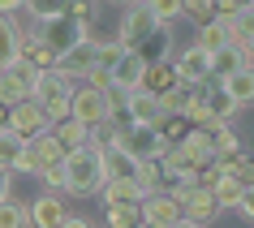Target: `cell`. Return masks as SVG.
Here are the masks:
<instances>
[{
    "label": "cell",
    "mask_w": 254,
    "mask_h": 228,
    "mask_svg": "<svg viewBox=\"0 0 254 228\" xmlns=\"http://www.w3.org/2000/svg\"><path fill=\"white\" fill-rule=\"evenodd\" d=\"M104 155L95 147H78L65 155V194H78V198H86V194H99L104 189Z\"/></svg>",
    "instance_id": "obj_1"
},
{
    "label": "cell",
    "mask_w": 254,
    "mask_h": 228,
    "mask_svg": "<svg viewBox=\"0 0 254 228\" xmlns=\"http://www.w3.org/2000/svg\"><path fill=\"white\" fill-rule=\"evenodd\" d=\"M69 95H73V82H69L61 69H43L39 78H35V86H30V99L43 108L48 125H56V121L69 116Z\"/></svg>",
    "instance_id": "obj_2"
},
{
    "label": "cell",
    "mask_w": 254,
    "mask_h": 228,
    "mask_svg": "<svg viewBox=\"0 0 254 228\" xmlns=\"http://www.w3.org/2000/svg\"><path fill=\"white\" fill-rule=\"evenodd\" d=\"M26 39H35V43H43L48 52L61 60V56L69 52V48H78V43H86L91 35H86V22H78L73 13H65V17H52V22H35V30H30Z\"/></svg>",
    "instance_id": "obj_3"
},
{
    "label": "cell",
    "mask_w": 254,
    "mask_h": 228,
    "mask_svg": "<svg viewBox=\"0 0 254 228\" xmlns=\"http://www.w3.org/2000/svg\"><path fill=\"white\" fill-rule=\"evenodd\" d=\"M69 116L82 121L86 129L99 125V121H108V116H112V95L95 91V86H73V95H69Z\"/></svg>",
    "instance_id": "obj_4"
},
{
    "label": "cell",
    "mask_w": 254,
    "mask_h": 228,
    "mask_svg": "<svg viewBox=\"0 0 254 228\" xmlns=\"http://www.w3.org/2000/svg\"><path fill=\"white\" fill-rule=\"evenodd\" d=\"M117 147L125 151L129 160H138V164H151V160L164 155V142H160V134H155V125H125L121 138H117Z\"/></svg>",
    "instance_id": "obj_5"
},
{
    "label": "cell",
    "mask_w": 254,
    "mask_h": 228,
    "mask_svg": "<svg viewBox=\"0 0 254 228\" xmlns=\"http://www.w3.org/2000/svg\"><path fill=\"white\" fill-rule=\"evenodd\" d=\"M155 26H160V22H155V13H151L147 4H129V9H125V17H121L117 43L125 48V52H134V48H138L142 39H147V35H151Z\"/></svg>",
    "instance_id": "obj_6"
},
{
    "label": "cell",
    "mask_w": 254,
    "mask_h": 228,
    "mask_svg": "<svg viewBox=\"0 0 254 228\" xmlns=\"http://www.w3.org/2000/svg\"><path fill=\"white\" fill-rule=\"evenodd\" d=\"M52 125H48V116H43V108L35 104V99H22L17 108H9V134H17L22 142H35L39 134H48Z\"/></svg>",
    "instance_id": "obj_7"
},
{
    "label": "cell",
    "mask_w": 254,
    "mask_h": 228,
    "mask_svg": "<svg viewBox=\"0 0 254 228\" xmlns=\"http://www.w3.org/2000/svg\"><path fill=\"white\" fill-rule=\"evenodd\" d=\"M142 73H147V65L138 60V52H121V60L108 69V95L138 91V86H142Z\"/></svg>",
    "instance_id": "obj_8"
},
{
    "label": "cell",
    "mask_w": 254,
    "mask_h": 228,
    "mask_svg": "<svg viewBox=\"0 0 254 228\" xmlns=\"http://www.w3.org/2000/svg\"><path fill=\"white\" fill-rule=\"evenodd\" d=\"M173 69H177V78H181V82L202 86V82H211V52L194 43V48H186V52L173 60Z\"/></svg>",
    "instance_id": "obj_9"
},
{
    "label": "cell",
    "mask_w": 254,
    "mask_h": 228,
    "mask_svg": "<svg viewBox=\"0 0 254 228\" xmlns=\"http://www.w3.org/2000/svg\"><path fill=\"white\" fill-rule=\"evenodd\" d=\"M177 207H181V220H186V224H198V228H207L215 215H220V207H215V194H211V189H202V185H194L186 198L177 202Z\"/></svg>",
    "instance_id": "obj_10"
},
{
    "label": "cell",
    "mask_w": 254,
    "mask_h": 228,
    "mask_svg": "<svg viewBox=\"0 0 254 228\" xmlns=\"http://www.w3.org/2000/svg\"><path fill=\"white\" fill-rule=\"evenodd\" d=\"M142 224H151V228H173V224H181V207H177V198H168V194H147L142 198Z\"/></svg>",
    "instance_id": "obj_11"
},
{
    "label": "cell",
    "mask_w": 254,
    "mask_h": 228,
    "mask_svg": "<svg viewBox=\"0 0 254 228\" xmlns=\"http://www.w3.org/2000/svg\"><path fill=\"white\" fill-rule=\"evenodd\" d=\"M65 220H69V211H65L61 194H39V198L30 202V224L35 228H61Z\"/></svg>",
    "instance_id": "obj_12"
},
{
    "label": "cell",
    "mask_w": 254,
    "mask_h": 228,
    "mask_svg": "<svg viewBox=\"0 0 254 228\" xmlns=\"http://www.w3.org/2000/svg\"><path fill=\"white\" fill-rule=\"evenodd\" d=\"M56 69H61V73H65L69 82H73V78H86V73L95 69V39L78 43V48H69V52L61 56V60H56Z\"/></svg>",
    "instance_id": "obj_13"
},
{
    "label": "cell",
    "mask_w": 254,
    "mask_h": 228,
    "mask_svg": "<svg viewBox=\"0 0 254 228\" xmlns=\"http://www.w3.org/2000/svg\"><path fill=\"white\" fill-rule=\"evenodd\" d=\"M220 164V172L228 176V181H237L241 189H250L254 185V151H233V155H224V160H215Z\"/></svg>",
    "instance_id": "obj_14"
},
{
    "label": "cell",
    "mask_w": 254,
    "mask_h": 228,
    "mask_svg": "<svg viewBox=\"0 0 254 228\" xmlns=\"http://www.w3.org/2000/svg\"><path fill=\"white\" fill-rule=\"evenodd\" d=\"M241 69H250V65H246V52H241L237 43H224V48L211 52V82H224L233 73H241Z\"/></svg>",
    "instance_id": "obj_15"
},
{
    "label": "cell",
    "mask_w": 254,
    "mask_h": 228,
    "mask_svg": "<svg viewBox=\"0 0 254 228\" xmlns=\"http://www.w3.org/2000/svg\"><path fill=\"white\" fill-rule=\"evenodd\" d=\"M121 112H125V121H129V125H155V121H160V104H155L147 91H129Z\"/></svg>",
    "instance_id": "obj_16"
},
{
    "label": "cell",
    "mask_w": 254,
    "mask_h": 228,
    "mask_svg": "<svg viewBox=\"0 0 254 228\" xmlns=\"http://www.w3.org/2000/svg\"><path fill=\"white\" fill-rule=\"evenodd\" d=\"M134 52H138V60H142L147 69L160 65V60H168V52H173V35H168V26H155L147 39L134 48Z\"/></svg>",
    "instance_id": "obj_17"
},
{
    "label": "cell",
    "mask_w": 254,
    "mask_h": 228,
    "mask_svg": "<svg viewBox=\"0 0 254 228\" xmlns=\"http://www.w3.org/2000/svg\"><path fill=\"white\" fill-rule=\"evenodd\" d=\"M99 198H104V207L112 211V207H142V198H147V194H142L134 181H104Z\"/></svg>",
    "instance_id": "obj_18"
},
{
    "label": "cell",
    "mask_w": 254,
    "mask_h": 228,
    "mask_svg": "<svg viewBox=\"0 0 254 228\" xmlns=\"http://www.w3.org/2000/svg\"><path fill=\"white\" fill-rule=\"evenodd\" d=\"M22 43H26V30L13 17H0V69H9L22 56Z\"/></svg>",
    "instance_id": "obj_19"
},
{
    "label": "cell",
    "mask_w": 254,
    "mask_h": 228,
    "mask_svg": "<svg viewBox=\"0 0 254 228\" xmlns=\"http://www.w3.org/2000/svg\"><path fill=\"white\" fill-rule=\"evenodd\" d=\"M177 69H173V60H160V65H151L147 73H142V86H138V91H147L151 99H160V95H168L177 86Z\"/></svg>",
    "instance_id": "obj_20"
},
{
    "label": "cell",
    "mask_w": 254,
    "mask_h": 228,
    "mask_svg": "<svg viewBox=\"0 0 254 228\" xmlns=\"http://www.w3.org/2000/svg\"><path fill=\"white\" fill-rule=\"evenodd\" d=\"M99 155H104V176H108V181H134V176H138V160H129L117 142L104 147Z\"/></svg>",
    "instance_id": "obj_21"
},
{
    "label": "cell",
    "mask_w": 254,
    "mask_h": 228,
    "mask_svg": "<svg viewBox=\"0 0 254 228\" xmlns=\"http://www.w3.org/2000/svg\"><path fill=\"white\" fill-rule=\"evenodd\" d=\"M220 91H224V99H228L233 108L254 104V69H241V73L224 78V82H220Z\"/></svg>",
    "instance_id": "obj_22"
},
{
    "label": "cell",
    "mask_w": 254,
    "mask_h": 228,
    "mask_svg": "<svg viewBox=\"0 0 254 228\" xmlns=\"http://www.w3.org/2000/svg\"><path fill=\"white\" fill-rule=\"evenodd\" d=\"M48 134L56 138V142H61V151H78V147H86V134H91V129H86V125L82 121H73V116H65V121H56L52 129H48Z\"/></svg>",
    "instance_id": "obj_23"
},
{
    "label": "cell",
    "mask_w": 254,
    "mask_h": 228,
    "mask_svg": "<svg viewBox=\"0 0 254 228\" xmlns=\"http://www.w3.org/2000/svg\"><path fill=\"white\" fill-rule=\"evenodd\" d=\"M190 129H194V125H190L186 116H181V112H168V116H160V121H155V134H160L164 151H168V147H181Z\"/></svg>",
    "instance_id": "obj_24"
},
{
    "label": "cell",
    "mask_w": 254,
    "mask_h": 228,
    "mask_svg": "<svg viewBox=\"0 0 254 228\" xmlns=\"http://www.w3.org/2000/svg\"><path fill=\"white\" fill-rule=\"evenodd\" d=\"M0 228H30V207L17 202L13 194L0 198Z\"/></svg>",
    "instance_id": "obj_25"
},
{
    "label": "cell",
    "mask_w": 254,
    "mask_h": 228,
    "mask_svg": "<svg viewBox=\"0 0 254 228\" xmlns=\"http://www.w3.org/2000/svg\"><path fill=\"white\" fill-rule=\"evenodd\" d=\"M26 147L35 151V160H39V172L52 168V164H65V151H61V142H56L52 134H39L35 142H26Z\"/></svg>",
    "instance_id": "obj_26"
},
{
    "label": "cell",
    "mask_w": 254,
    "mask_h": 228,
    "mask_svg": "<svg viewBox=\"0 0 254 228\" xmlns=\"http://www.w3.org/2000/svg\"><path fill=\"white\" fill-rule=\"evenodd\" d=\"M22 99H30V86L4 69V73H0V104H4V108H17Z\"/></svg>",
    "instance_id": "obj_27"
},
{
    "label": "cell",
    "mask_w": 254,
    "mask_h": 228,
    "mask_svg": "<svg viewBox=\"0 0 254 228\" xmlns=\"http://www.w3.org/2000/svg\"><path fill=\"white\" fill-rule=\"evenodd\" d=\"M22 9H30L35 22H52V17L69 13V0H22Z\"/></svg>",
    "instance_id": "obj_28"
},
{
    "label": "cell",
    "mask_w": 254,
    "mask_h": 228,
    "mask_svg": "<svg viewBox=\"0 0 254 228\" xmlns=\"http://www.w3.org/2000/svg\"><path fill=\"white\" fill-rule=\"evenodd\" d=\"M211 194H215V207H220V211H237V202H241V194H246V189H241L237 181L220 176V181L211 185Z\"/></svg>",
    "instance_id": "obj_29"
},
{
    "label": "cell",
    "mask_w": 254,
    "mask_h": 228,
    "mask_svg": "<svg viewBox=\"0 0 254 228\" xmlns=\"http://www.w3.org/2000/svg\"><path fill=\"white\" fill-rule=\"evenodd\" d=\"M134 185L142 189V194H160L168 181H164V172H160V160H151V164H138V176H134Z\"/></svg>",
    "instance_id": "obj_30"
},
{
    "label": "cell",
    "mask_w": 254,
    "mask_h": 228,
    "mask_svg": "<svg viewBox=\"0 0 254 228\" xmlns=\"http://www.w3.org/2000/svg\"><path fill=\"white\" fill-rule=\"evenodd\" d=\"M22 60H26L35 73H43V69H56V56L43 48V43H35V39H26L22 43Z\"/></svg>",
    "instance_id": "obj_31"
},
{
    "label": "cell",
    "mask_w": 254,
    "mask_h": 228,
    "mask_svg": "<svg viewBox=\"0 0 254 228\" xmlns=\"http://www.w3.org/2000/svg\"><path fill=\"white\" fill-rule=\"evenodd\" d=\"M224 43H233V35H228V22H207V26H198V48L215 52V48H224Z\"/></svg>",
    "instance_id": "obj_32"
},
{
    "label": "cell",
    "mask_w": 254,
    "mask_h": 228,
    "mask_svg": "<svg viewBox=\"0 0 254 228\" xmlns=\"http://www.w3.org/2000/svg\"><path fill=\"white\" fill-rule=\"evenodd\" d=\"M22 147H26V142H22L17 134H9V129L0 134V168H4V172H13V168H17V155H22Z\"/></svg>",
    "instance_id": "obj_33"
},
{
    "label": "cell",
    "mask_w": 254,
    "mask_h": 228,
    "mask_svg": "<svg viewBox=\"0 0 254 228\" xmlns=\"http://www.w3.org/2000/svg\"><path fill=\"white\" fill-rule=\"evenodd\" d=\"M181 17L207 26V22H215V0H181Z\"/></svg>",
    "instance_id": "obj_34"
},
{
    "label": "cell",
    "mask_w": 254,
    "mask_h": 228,
    "mask_svg": "<svg viewBox=\"0 0 254 228\" xmlns=\"http://www.w3.org/2000/svg\"><path fill=\"white\" fill-rule=\"evenodd\" d=\"M228 35H233V43H237V48H246V43L254 39V13H250V9H241V13L228 22Z\"/></svg>",
    "instance_id": "obj_35"
},
{
    "label": "cell",
    "mask_w": 254,
    "mask_h": 228,
    "mask_svg": "<svg viewBox=\"0 0 254 228\" xmlns=\"http://www.w3.org/2000/svg\"><path fill=\"white\" fill-rule=\"evenodd\" d=\"M121 52H125V48H121L117 39H104V43H95V69H99V73H108V69H112V65L121 60Z\"/></svg>",
    "instance_id": "obj_36"
},
{
    "label": "cell",
    "mask_w": 254,
    "mask_h": 228,
    "mask_svg": "<svg viewBox=\"0 0 254 228\" xmlns=\"http://www.w3.org/2000/svg\"><path fill=\"white\" fill-rule=\"evenodd\" d=\"M108 228H142V207H112Z\"/></svg>",
    "instance_id": "obj_37"
},
{
    "label": "cell",
    "mask_w": 254,
    "mask_h": 228,
    "mask_svg": "<svg viewBox=\"0 0 254 228\" xmlns=\"http://www.w3.org/2000/svg\"><path fill=\"white\" fill-rule=\"evenodd\" d=\"M147 9L155 13V22H160V26H168L173 17H181V0H147Z\"/></svg>",
    "instance_id": "obj_38"
},
{
    "label": "cell",
    "mask_w": 254,
    "mask_h": 228,
    "mask_svg": "<svg viewBox=\"0 0 254 228\" xmlns=\"http://www.w3.org/2000/svg\"><path fill=\"white\" fill-rule=\"evenodd\" d=\"M233 151H241V138L228 129V125H220L215 129V160H224V155H233Z\"/></svg>",
    "instance_id": "obj_39"
},
{
    "label": "cell",
    "mask_w": 254,
    "mask_h": 228,
    "mask_svg": "<svg viewBox=\"0 0 254 228\" xmlns=\"http://www.w3.org/2000/svg\"><path fill=\"white\" fill-rule=\"evenodd\" d=\"M39 181L48 185V194H61V189H65V164H52V168H43Z\"/></svg>",
    "instance_id": "obj_40"
},
{
    "label": "cell",
    "mask_w": 254,
    "mask_h": 228,
    "mask_svg": "<svg viewBox=\"0 0 254 228\" xmlns=\"http://www.w3.org/2000/svg\"><path fill=\"white\" fill-rule=\"evenodd\" d=\"M13 172H26V176H39V160H35V151L22 147V155H17V168Z\"/></svg>",
    "instance_id": "obj_41"
},
{
    "label": "cell",
    "mask_w": 254,
    "mask_h": 228,
    "mask_svg": "<svg viewBox=\"0 0 254 228\" xmlns=\"http://www.w3.org/2000/svg\"><path fill=\"white\" fill-rule=\"evenodd\" d=\"M9 73H13V78H22V82H26V86H35V78H39V73H35V69H30L26 60H22V56H17L13 65H9Z\"/></svg>",
    "instance_id": "obj_42"
},
{
    "label": "cell",
    "mask_w": 254,
    "mask_h": 228,
    "mask_svg": "<svg viewBox=\"0 0 254 228\" xmlns=\"http://www.w3.org/2000/svg\"><path fill=\"white\" fill-rule=\"evenodd\" d=\"M237 211H241V220H250V224H254V185L246 189V194H241V202H237Z\"/></svg>",
    "instance_id": "obj_43"
},
{
    "label": "cell",
    "mask_w": 254,
    "mask_h": 228,
    "mask_svg": "<svg viewBox=\"0 0 254 228\" xmlns=\"http://www.w3.org/2000/svg\"><path fill=\"white\" fill-rule=\"evenodd\" d=\"M22 9V0H0V17H13Z\"/></svg>",
    "instance_id": "obj_44"
},
{
    "label": "cell",
    "mask_w": 254,
    "mask_h": 228,
    "mask_svg": "<svg viewBox=\"0 0 254 228\" xmlns=\"http://www.w3.org/2000/svg\"><path fill=\"white\" fill-rule=\"evenodd\" d=\"M61 228H91V220H82V215H69Z\"/></svg>",
    "instance_id": "obj_45"
},
{
    "label": "cell",
    "mask_w": 254,
    "mask_h": 228,
    "mask_svg": "<svg viewBox=\"0 0 254 228\" xmlns=\"http://www.w3.org/2000/svg\"><path fill=\"white\" fill-rule=\"evenodd\" d=\"M9 176H13V172H4V168H0V198L9 194Z\"/></svg>",
    "instance_id": "obj_46"
},
{
    "label": "cell",
    "mask_w": 254,
    "mask_h": 228,
    "mask_svg": "<svg viewBox=\"0 0 254 228\" xmlns=\"http://www.w3.org/2000/svg\"><path fill=\"white\" fill-rule=\"evenodd\" d=\"M241 52H246V65H250V69H254V39H250V43H246V48H241Z\"/></svg>",
    "instance_id": "obj_47"
},
{
    "label": "cell",
    "mask_w": 254,
    "mask_h": 228,
    "mask_svg": "<svg viewBox=\"0 0 254 228\" xmlns=\"http://www.w3.org/2000/svg\"><path fill=\"white\" fill-rule=\"evenodd\" d=\"M4 129H9V108L0 104V134H4Z\"/></svg>",
    "instance_id": "obj_48"
},
{
    "label": "cell",
    "mask_w": 254,
    "mask_h": 228,
    "mask_svg": "<svg viewBox=\"0 0 254 228\" xmlns=\"http://www.w3.org/2000/svg\"><path fill=\"white\" fill-rule=\"evenodd\" d=\"M173 228H198V224H186V220H181V224H173Z\"/></svg>",
    "instance_id": "obj_49"
},
{
    "label": "cell",
    "mask_w": 254,
    "mask_h": 228,
    "mask_svg": "<svg viewBox=\"0 0 254 228\" xmlns=\"http://www.w3.org/2000/svg\"><path fill=\"white\" fill-rule=\"evenodd\" d=\"M134 4H147V0H134Z\"/></svg>",
    "instance_id": "obj_50"
},
{
    "label": "cell",
    "mask_w": 254,
    "mask_h": 228,
    "mask_svg": "<svg viewBox=\"0 0 254 228\" xmlns=\"http://www.w3.org/2000/svg\"><path fill=\"white\" fill-rule=\"evenodd\" d=\"M250 13H254V4H250Z\"/></svg>",
    "instance_id": "obj_51"
},
{
    "label": "cell",
    "mask_w": 254,
    "mask_h": 228,
    "mask_svg": "<svg viewBox=\"0 0 254 228\" xmlns=\"http://www.w3.org/2000/svg\"><path fill=\"white\" fill-rule=\"evenodd\" d=\"M142 228H151V224H142Z\"/></svg>",
    "instance_id": "obj_52"
},
{
    "label": "cell",
    "mask_w": 254,
    "mask_h": 228,
    "mask_svg": "<svg viewBox=\"0 0 254 228\" xmlns=\"http://www.w3.org/2000/svg\"><path fill=\"white\" fill-rule=\"evenodd\" d=\"M0 73H4V69H0Z\"/></svg>",
    "instance_id": "obj_53"
}]
</instances>
